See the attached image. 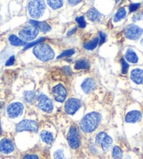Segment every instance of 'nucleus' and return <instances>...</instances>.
Segmentation results:
<instances>
[{"label":"nucleus","mask_w":143,"mask_h":159,"mask_svg":"<svg viewBox=\"0 0 143 159\" xmlns=\"http://www.w3.org/2000/svg\"><path fill=\"white\" fill-rule=\"evenodd\" d=\"M124 57L126 61L131 64H137L139 61V57L137 53L131 48H128L126 51Z\"/></svg>","instance_id":"nucleus-19"},{"label":"nucleus","mask_w":143,"mask_h":159,"mask_svg":"<svg viewBox=\"0 0 143 159\" xmlns=\"http://www.w3.org/2000/svg\"><path fill=\"white\" fill-rule=\"evenodd\" d=\"M62 70H63V72L65 73L66 75L70 76V75H71V74H72V70H71V67L68 66H64L62 68Z\"/></svg>","instance_id":"nucleus-37"},{"label":"nucleus","mask_w":143,"mask_h":159,"mask_svg":"<svg viewBox=\"0 0 143 159\" xmlns=\"http://www.w3.org/2000/svg\"><path fill=\"white\" fill-rule=\"evenodd\" d=\"M77 32H78V28H77V27H73L68 31V32L67 34V36H73V34H75Z\"/></svg>","instance_id":"nucleus-39"},{"label":"nucleus","mask_w":143,"mask_h":159,"mask_svg":"<svg viewBox=\"0 0 143 159\" xmlns=\"http://www.w3.org/2000/svg\"><path fill=\"white\" fill-rule=\"evenodd\" d=\"M120 62H121V66H122V74H127L129 69V64L128 62L126 61L124 58H121L120 59Z\"/></svg>","instance_id":"nucleus-31"},{"label":"nucleus","mask_w":143,"mask_h":159,"mask_svg":"<svg viewBox=\"0 0 143 159\" xmlns=\"http://www.w3.org/2000/svg\"><path fill=\"white\" fill-rule=\"evenodd\" d=\"M53 158L54 159H66L63 149H59L56 150L53 154Z\"/></svg>","instance_id":"nucleus-32"},{"label":"nucleus","mask_w":143,"mask_h":159,"mask_svg":"<svg viewBox=\"0 0 143 159\" xmlns=\"http://www.w3.org/2000/svg\"><path fill=\"white\" fill-rule=\"evenodd\" d=\"M141 7V3H133L131 4L128 7V10H129L130 13H135L137 12L140 8Z\"/></svg>","instance_id":"nucleus-34"},{"label":"nucleus","mask_w":143,"mask_h":159,"mask_svg":"<svg viewBox=\"0 0 143 159\" xmlns=\"http://www.w3.org/2000/svg\"><path fill=\"white\" fill-rule=\"evenodd\" d=\"M15 61H16V57L14 55L11 56L9 58H8L7 61H6L5 63V66H13V65L15 64Z\"/></svg>","instance_id":"nucleus-36"},{"label":"nucleus","mask_w":143,"mask_h":159,"mask_svg":"<svg viewBox=\"0 0 143 159\" xmlns=\"http://www.w3.org/2000/svg\"><path fill=\"white\" fill-rule=\"evenodd\" d=\"M52 94L56 101L59 103H63L67 97V89L64 84L59 83L53 87Z\"/></svg>","instance_id":"nucleus-11"},{"label":"nucleus","mask_w":143,"mask_h":159,"mask_svg":"<svg viewBox=\"0 0 143 159\" xmlns=\"http://www.w3.org/2000/svg\"><path fill=\"white\" fill-rule=\"evenodd\" d=\"M95 142L96 146L100 147L105 153L109 151L113 143L112 138L104 131L99 132L96 135Z\"/></svg>","instance_id":"nucleus-6"},{"label":"nucleus","mask_w":143,"mask_h":159,"mask_svg":"<svg viewBox=\"0 0 143 159\" xmlns=\"http://www.w3.org/2000/svg\"><path fill=\"white\" fill-rule=\"evenodd\" d=\"M36 98L38 101V107L42 111L47 113H50L53 111V102L48 96L44 93H41Z\"/></svg>","instance_id":"nucleus-9"},{"label":"nucleus","mask_w":143,"mask_h":159,"mask_svg":"<svg viewBox=\"0 0 143 159\" xmlns=\"http://www.w3.org/2000/svg\"><path fill=\"white\" fill-rule=\"evenodd\" d=\"M15 150V146L9 138H4L0 140V153L4 155L10 154Z\"/></svg>","instance_id":"nucleus-13"},{"label":"nucleus","mask_w":143,"mask_h":159,"mask_svg":"<svg viewBox=\"0 0 143 159\" xmlns=\"http://www.w3.org/2000/svg\"><path fill=\"white\" fill-rule=\"evenodd\" d=\"M127 15V11L126 10L124 7H120L118 10H117L115 14L114 15L113 17V21L114 22H120L126 18Z\"/></svg>","instance_id":"nucleus-23"},{"label":"nucleus","mask_w":143,"mask_h":159,"mask_svg":"<svg viewBox=\"0 0 143 159\" xmlns=\"http://www.w3.org/2000/svg\"><path fill=\"white\" fill-rule=\"evenodd\" d=\"M45 40V37H41L38 39L37 40H36V41H31V42H30V43H27L26 44V45L23 48V51H25L27 50L28 49H30V48H32V47H34L36 46V45H37L38 44H40L41 43H44V41Z\"/></svg>","instance_id":"nucleus-27"},{"label":"nucleus","mask_w":143,"mask_h":159,"mask_svg":"<svg viewBox=\"0 0 143 159\" xmlns=\"http://www.w3.org/2000/svg\"><path fill=\"white\" fill-rule=\"evenodd\" d=\"M2 106H3V103H2V102H1V101H0V109H1V108H2Z\"/></svg>","instance_id":"nucleus-42"},{"label":"nucleus","mask_w":143,"mask_h":159,"mask_svg":"<svg viewBox=\"0 0 143 159\" xmlns=\"http://www.w3.org/2000/svg\"><path fill=\"white\" fill-rule=\"evenodd\" d=\"M76 53V50L75 49H68L64 50V52H62L60 55L57 57V59H62V58H68V57H71V56H73L74 54Z\"/></svg>","instance_id":"nucleus-28"},{"label":"nucleus","mask_w":143,"mask_h":159,"mask_svg":"<svg viewBox=\"0 0 143 159\" xmlns=\"http://www.w3.org/2000/svg\"><path fill=\"white\" fill-rule=\"evenodd\" d=\"M46 5L44 0H31L28 4L29 15L34 20H39L44 15Z\"/></svg>","instance_id":"nucleus-3"},{"label":"nucleus","mask_w":143,"mask_h":159,"mask_svg":"<svg viewBox=\"0 0 143 159\" xmlns=\"http://www.w3.org/2000/svg\"><path fill=\"white\" fill-rule=\"evenodd\" d=\"M112 155L114 159H121L123 157V152L122 149L118 146L113 147Z\"/></svg>","instance_id":"nucleus-29"},{"label":"nucleus","mask_w":143,"mask_h":159,"mask_svg":"<svg viewBox=\"0 0 143 159\" xmlns=\"http://www.w3.org/2000/svg\"><path fill=\"white\" fill-rule=\"evenodd\" d=\"M99 45H101L104 43L106 41V38H107V36H106V34L103 32H99Z\"/></svg>","instance_id":"nucleus-35"},{"label":"nucleus","mask_w":143,"mask_h":159,"mask_svg":"<svg viewBox=\"0 0 143 159\" xmlns=\"http://www.w3.org/2000/svg\"><path fill=\"white\" fill-rule=\"evenodd\" d=\"M99 45V38L96 37L91 40L90 41H87L84 43L83 48L87 50H94Z\"/></svg>","instance_id":"nucleus-24"},{"label":"nucleus","mask_w":143,"mask_h":159,"mask_svg":"<svg viewBox=\"0 0 143 159\" xmlns=\"http://www.w3.org/2000/svg\"><path fill=\"white\" fill-rule=\"evenodd\" d=\"M24 99L28 103H33L36 99V95L32 91H27L24 93Z\"/></svg>","instance_id":"nucleus-26"},{"label":"nucleus","mask_w":143,"mask_h":159,"mask_svg":"<svg viewBox=\"0 0 143 159\" xmlns=\"http://www.w3.org/2000/svg\"><path fill=\"white\" fill-rule=\"evenodd\" d=\"M114 1H115L116 3H118L120 1V0H114Z\"/></svg>","instance_id":"nucleus-44"},{"label":"nucleus","mask_w":143,"mask_h":159,"mask_svg":"<svg viewBox=\"0 0 143 159\" xmlns=\"http://www.w3.org/2000/svg\"><path fill=\"white\" fill-rule=\"evenodd\" d=\"M142 115L141 111L139 110H132L128 112L125 117V121L127 123H136L142 119Z\"/></svg>","instance_id":"nucleus-16"},{"label":"nucleus","mask_w":143,"mask_h":159,"mask_svg":"<svg viewBox=\"0 0 143 159\" xmlns=\"http://www.w3.org/2000/svg\"><path fill=\"white\" fill-rule=\"evenodd\" d=\"M96 88L95 80L91 78L85 79L81 84V89L85 93H90Z\"/></svg>","instance_id":"nucleus-15"},{"label":"nucleus","mask_w":143,"mask_h":159,"mask_svg":"<svg viewBox=\"0 0 143 159\" xmlns=\"http://www.w3.org/2000/svg\"><path fill=\"white\" fill-rule=\"evenodd\" d=\"M8 40L9 43L13 45V46H16V47H20V46H25L27 43L25 42L24 41H22L21 39H20L19 36H16V34H10L8 36Z\"/></svg>","instance_id":"nucleus-20"},{"label":"nucleus","mask_w":143,"mask_h":159,"mask_svg":"<svg viewBox=\"0 0 143 159\" xmlns=\"http://www.w3.org/2000/svg\"><path fill=\"white\" fill-rule=\"evenodd\" d=\"M16 130L18 133L24 131L37 133L39 130V124L34 120L24 119L17 124Z\"/></svg>","instance_id":"nucleus-7"},{"label":"nucleus","mask_w":143,"mask_h":159,"mask_svg":"<svg viewBox=\"0 0 143 159\" xmlns=\"http://www.w3.org/2000/svg\"><path fill=\"white\" fill-rule=\"evenodd\" d=\"M22 159H40L39 156L34 154H25Z\"/></svg>","instance_id":"nucleus-38"},{"label":"nucleus","mask_w":143,"mask_h":159,"mask_svg":"<svg viewBox=\"0 0 143 159\" xmlns=\"http://www.w3.org/2000/svg\"><path fill=\"white\" fill-rule=\"evenodd\" d=\"M68 4L71 6H76L82 2V0H67Z\"/></svg>","instance_id":"nucleus-40"},{"label":"nucleus","mask_w":143,"mask_h":159,"mask_svg":"<svg viewBox=\"0 0 143 159\" xmlns=\"http://www.w3.org/2000/svg\"><path fill=\"white\" fill-rule=\"evenodd\" d=\"M39 31L36 27L29 23L19 30L18 36L22 41L26 43H30L35 40L39 35Z\"/></svg>","instance_id":"nucleus-4"},{"label":"nucleus","mask_w":143,"mask_h":159,"mask_svg":"<svg viewBox=\"0 0 143 159\" xmlns=\"http://www.w3.org/2000/svg\"><path fill=\"white\" fill-rule=\"evenodd\" d=\"M2 133V124H1V121H0V136H1Z\"/></svg>","instance_id":"nucleus-41"},{"label":"nucleus","mask_w":143,"mask_h":159,"mask_svg":"<svg viewBox=\"0 0 143 159\" xmlns=\"http://www.w3.org/2000/svg\"><path fill=\"white\" fill-rule=\"evenodd\" d=\"M76 21L78 24V27L81 29H85V28L87 27V22H86V20L84 16H80L76 18Z\"/></svg>","instance_id":"nucleus-30"},{"label":"nucleus","mask_w":143,"mask_h":159,"mask_svg":"<svg viewBox=\"0 0 143 159\" xmlns=\"http://www.w3.org/2000/svg\"><path fill=\"white\" fill-rule=\"evenodd\" d=\"M143 34V28L134 24H129L125 27L124 34L126 38L131 41H136L141 37Z\"/></svg>","instance_id":"nucleus-8"},{"label":"nucleus","mask_w":143,"mask_h":159,"mask_svg":"<svg viewBox=\"0 0 143 159\" xmlns=\"http://www.w3.org/2000/svg\"><path fill=\"white\" fill-rule=\"evenodd\" d=\"M87 18L92 22H99L102 19V15L95 8H91L87 11Z\"/></svg>","instance_id":"nucleus-18"},{"label":"nucleus","mask_w":143,"mask_h":159,"mask_svg":"<svg viewBox=\"0 0 143 159\" xmlns=\"http://www.w3.org/2000/svg\"><path fill=\"white\" fill-rule=\"evenodd\" d=\"M47 4L53 10L62 8L64 5V0H47Z\"/></svg>","instance_id":"nucleus-25"},{"label":"nucleus","mask_w":143,"mask_h":159,"mask_svg":"<svg viewBox=\"0 0 143 159\" xmlns=\"http://www.w3.org/2000/svg\"><path fill=\"white\" fill-rule=\"evenodd\" d=\"M29 23L34 25V27H36L39 30V31L44 34L49 32L52 30V27H51L50 25L45 21H39L38 20L31 19L30 20Z\"/></svg>","instance_id":"nucleus-14"},{"label":"nucleus","mask_w":143,"mask_h":159,"mask_svg":"<svg viewBox=\"0 0 143 159\" xmlns=\"http://www.w3.org/2000/svg\"><path fill=\"white\" fill-rule=\"evenodd\" d=\"M33 54L41 61H49L55 58V52L49 44L41 43L34 47Z\"/></svg>","instance_id":"nucleus-2"},{"label":"nucleus","mask_w":143,"mask_h":159,"mask_svg":"<svg viewBox=\"0 0 143 159\" xmlns=\"http://www.w3.org/2000/svg\"><path fill=\"white\" fill-rule=\"evenodd\" d=\"M41 140L47 144H52L55 141V137L52 133L48 130H42L41 133Z\"/></svg>","instance_id":"nucleus-21"},{"label":"nucleus","mask_w":143,"mask_h":159,"mask_svg":"<svg viewBox=\"0 0 143 159\" xmlns=\"http://www.w3.org/2000/svg\"><path fill=\"white\" fill-rule=\"evenodd\" d=\"M67 143L68 145L73 149H77L81 145V135L79 130L75 125L71 126L67 133Z\"/></svg>","instance_id":"nucleus-5"},{"label":"nucleus","mask_w":143,"mask_h":159,"mask_svg":"<svg viewBox=\"0 0 143 159\" xmlns=\"http://www.w3.org/2000/svg\"><path fill=\"white\" fill-rule=\"evenodd\" d=\"M101 119V116L98 112H91L88 113L80 122V129L85 133H92L99 126Z\"/></svg>","instance_id":"nucleus-1"},{"label":"nucleus","mask_w":143,"mask_h":159,"mask_svg":"<svg viewBox=\"0 0 143 159\" xmlns=\"http://www.w3.org/2000/svg\"><path fill=\"white\" fill-rule=\"evenodd\" d=\"M141 44L143 45V39H141Z\"/></svg>","instance_id":"nucleus-43"},{"label":"nucleus","mask_w":143,"mask_h":159,"mask_svg":"<svg viewBox=\"0 0 143 159\" xmlns=\"http://www.w3.org/2000/svg\"><path fill=\"white\" fill-rule=\"evenodd\" d=\"M130 78L134 83L141 84L143 83V69L136 68L131 71Z\"/></svg>","instance_id":"nucleus-17"},{"label":"nucleus","mask_w":143,"mask_h":159,"mask_svg":"<svg viewBox=\"0 0 143 159\" xmlns=\"http://www.w3.org/2000/svg\"><path fill=\"white\" fill-rule=\"evenodd\" d=\"M24 111V106L20 102H14L8 105L7 107V113L8 117L15 119L21 116Z\"/></svg>","instance_id":"nucleus-12"},{"label":"nucleus","mask_w":143,"mask_h":159,"mask_svg":"<svg viewBox=\"0 0 143 159\" xmlns=\"http://www.w3.org/2000/svg\"><path fill=\"white\" fill-rule=\"evenodd\" d=\"M81 101L78 98H70L66 101L64 109L67 115H73L78 111L81 107Z\"/></svg>","instance_id":"nucleus-10"},{"label":"nucleus","mask_w":143,"mask_h":159,"mask_svg":"<svg viewBox=\"0 0 143 159\" xmlns=\"http://www.w3.org/2000/svg\"><path fill=\"white\" fill-rule=\"evenodd\" d=\"M143 18V11H139V12H135L132 16V21L134 22L141 21Z\"/></svg>","instance_id":"nucleus-33"},{"label":"nucleus","mask_w":143,"mask_h":159,"mask_svg":"<svg viewBox=\"0 0 143 159\" xmlns=\"http://www.w3.org/2000/svg\"><path fill=\"white\" fill-rule=\"evenodd\" d=\"M74 68L77 70H87L90 68V63L87 59H81L77 61L75 65H74Z\"/></svg>","instance_id":"nucleus-22"}]
</instances>
